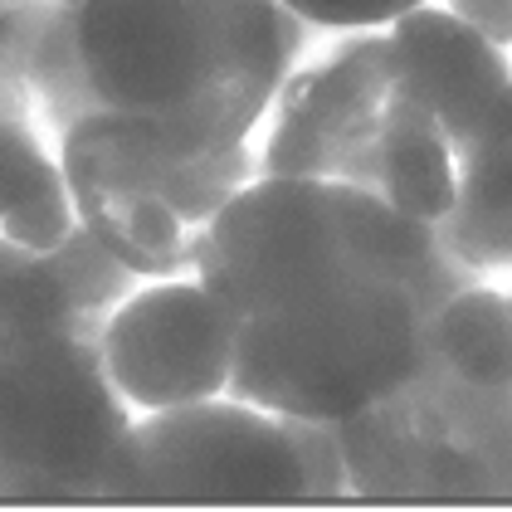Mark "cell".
<instances>
[{
    "label": "cell",
    "instance_id": "obj_11",
    "mask_svg": "<svg viewBox=\"0 0 512 512\" xmlns=\"http://www.w3.org/2000/svg\"><path fill=\"white\" fill-rule=\"evenodd\" d=\"M79 220L137 278H176L181 269H191V259H186V220L166 200L152 196L118 200V205H103V210L79 215Z\"/></svg>",
    "mask_w": 512,
    "mask_h": 512
},
{
    "label": "cell",
    "instance_id": "obj_10",
    "mask_svg": "<svg viewBox=\"0 0 512 512\" xmlns=\"http://www.w3.org/2000/svg\"><path fill=\"white\" fill-rule=\"evenodd\" d=\"M30 98H40L54 132H69L79 118L103 113L79 54V0H49L30 44Z\"/></svg>",
    "mask_w": 512,
    "mask_h": 512
},
{
    "label": "cell",
    "instance_id": "obj_19",
    "mask_svg": "<svg viewBox=\"0 0 512 512\" xmlns=\"http://www.w3.org/2000/svg\"><path fill=\"white\" fill-rule=\"evenodd\" d=\"M469 147H512V83L503 88V98H498V108L488 113V122L473 132ZM469 147H464V152H469ZM454 157H459V152H454Z\"/></svg>",
    "mask_w": 512,
    "mask_h": 512
},
{
    "label": "cell",
    "instance_id": "obj_4",
    "mask_svg": "<svg viewBox=\"0 0 512 512\" xmlns=\"http://www.w3.org/2000/svg\"><path fill=\"white\" fill-rule=\"evenodd\" d=\"M103 366L137 410H171L230 391L235 322L200 278H152L103 327Z\"/></svg>",
    "mask_w": 512,
    "mask_h": 512
},
{
    "label": "cell",
    "instance_id": "obj_18",
    "mask_svg": "<svg viewBox=\"0 0 512 512\" xmlns=\"http://www.w3.org/2000/svg\"><path fill=\"white\" fill-rule=\"evenodd\" d=\"M449 10L488 44H512V0H449Z\"/></svg>",
    "mask_w": 512,
    "mask_h": 512
},
{
    "label": "cell",
    "instance_id": "obj_6",
    "mask_svg": "<svg viewBox=\"0 0 512 512\" xmlns=\"http://www.w3.org/2000/svg\"><path fill=\"white\" fill-rule=\"evenodd\" d=\"M386 74L391 93L420 103L444 127L454 152L469 147L512 83L503 49L473 35L454 10H434L430 0L386 25Z\"/></svg>",
    "mask_w": 512,
    "mask_h": 512
},
{
    "label": "cell",
    "instance_id": "obj_16",
    "mask_svg": "<svg viewBox=\"0 0 512 512\" xmlns=\"http://www.w3.org/2000/svg\"><path fill=\"white\" fill-rule=\"evenodd\" d=\"M49 166L54 161L44 157L40 137L30 127V113L0 103V220L35 191V181H40Z\"/></svg>",
    "mask_w": 512,
    "mask_h": 512
},
{
    "label": "cell",
    "instance_id": "obj_2",
    "mask_svg": "<svg viewBox=\"0 0 512 512\" xmlns=\"http://www.w3.org/2000/svg\"><path fill=\"white\" fill-rule=\"evenodd\" d=\"M132 430L83 332H0V498H103Z\"/></svg>",
    "mask_w": 512,
    "mask_h": 512
},
{
    "label": "cell",
    "instance_id": "obj_13",
    "mask_svg": "<svg viewBox=\"0 0 512 512\" xmlns=\"http://www.w3.org/2000/svg\"><path fill=\"white\" fill-rule=\"evenodd\" d=\"M49 254H54V269H59V278H64V288H69V298L79 303L83 317L118 308L122 298L137 293V283H142L83 220L59 239Z\"/></svg>",
    "mask_w": 512,
    "mask_h": 512
},
{
    "label": "cell",
    "instance_id": "obj_8",
    "mask_svg": "<svg viewBox=\"0 0 512 512\" xmlns=\"http://www.w3.org/2000/svg\"><path fill=\"white\" fill-rule=\"evenodd\" d=\"M469 269L512 264V147H469L454 157V205L434 225Z\"/></svg>",
    "mask_w": 512,
    "mask_h": 512
},
{
    "label": "cell",
    "instance_id": "obj_17",
    "mask_svg": "<svg viewBox=\"0 0 512 512\" xmlns=\"http://www.w3.org/2000/svg\"><path fill=\"white\" fill-rule=\"evenodd\" d=\"M303 25L322 30H386L395 15L425 5V0H283Z\"/></svg>",
    "mask_w": 512,
    "mask_h": 512
},
{
    "label": "cell",
    "instance_id": "obj_12",
    "mask_svg": "<svg viewBox=\"0 0 512 512\" xmlns=\"http://www.w3.org/2000/svg\"><path fill=\"white\" fill-rule=\"evenodd\" d=\"M83 322L54 254L0 235V332H83Z\"/></svg>",
    "mask_w": 512,
    "mask_h": 512
},
{
    "label": "cell",
    "instance_id": "obj_14",
    "mask_svg": "<svg viewBox=\"0 0 512 512\" xmlns=\"http://www.w3.org/2000/svg\"><path fill=\"white\" fill-rule=\"evenodd\" d=\"M74 225H79V210H74V196H69L64 166L54 161L35 181V191L0 220V235L25 244V249H54Z\"/></svg>",
    "mask_w": 512,
    "mask_h": 512
},
{
    "label": "cell",
    "instance_id": "obj_1",
    "mask_svg": "<svg viewBox=\"0 0 512 512\" xmlns=\"http://www.w3.org/2000/svg\"><path fill=\"white\" fill-rule=\"evenodd\" d=\"M196 278L235 322L230 391L269 415L342 425L405 391L469 264L381 191L264 176L186 235Z\"/></svg>",
    "mask_w": 512,
    "mask_h": 512
},
{
    "label": "cell",
    "instance_id": "obj_3",
    "mask_svg": "<svg viewBox=\"0 0 512 512\" xmlns=\"http://www.w3.org/2000/svg\"><path fill=\"white\" fill-rule=\"evenodd\" d=\"M108 503L274 508L308 498V473L283 420L249 400H191L152 410L122 439Z\"/></svg>",
    "mask_w": 512,
    "mask_h": 512
},
{
    "label": "cell",
    "instance_id": "obj_7",
    "mask_svg": "<svg viewBox=\"0 0 512 512\" xmlns=\"http://www.w3.org/2000/svg\"><path fill=\"white\" fill-rule=\"evenodd\" d=\"M376 157H381V196L400 215H415L425 225H439L454 205V147L444 127L410 98L391 93L381 108L376 132Z\"/></svg>",
    "mask_w": 512,
    "mask_h": 512
},
{
    "label": "cell",
    "instance_id": "obj_9",
    "mask_svg": "<svg viewBox=\"0 0 512 512\" xmlns=\"http://www.w3.org/2000/svg\"><path fill=\"white\" fill-rule=\"evenodd\" d=\"M434 356L473 391L512 386V298L493 288H459L434 317Z\"/></svg>",
    "mask_w": 512,
    "mask_h": 512
},
{
    "label": "cell",
    "instance_id": "obj_15",
    "mask_svg": "<svg viewBox=\"0 0 512 512\" xmlns=\"http://www.w3.org/2000/svg\"><path fill=\"white\" fill-rule=\"evenodd\" d=\"M49 0H0V103L30 113V44Z\"/></svg>",
    "mask_w": 512,
    "mask_h": 512
},
{
    "label": "cell",
    "instance_id": "obj_5",
    "mask_svg": "<svg viewBox=\"0 0 512 512\" xmlns=\"http://www.w3.org/2000/svg\"><path fill=\"white\" fill-rule=\"evenodd\" d=\"M386 98H391L386 35L361 30L356 40L337 44L327 64L298 74L283 88L274 137L264 147V171L381 191L376 132Z\"/></svg>",
    "mask_w": 512,
    "mask_h": 512
}]
</instances>
